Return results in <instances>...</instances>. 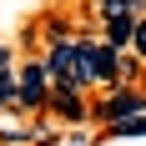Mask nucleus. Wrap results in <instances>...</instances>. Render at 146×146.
<instances>
[{
  "label": "nucleus",
  "mask_w": 146,
  "mask_h": 146,
  "mask_svg": "<svg viewBox=\"0 0 146 146\" xmlns=\"http://www.w3.org/2000/svg\"><path fill=\"white\" fill-rule=\"evenodd\" d=\"M15 96H20V76H15V71H0V111L15 106Z\"/></svg>",
  "instance_id": "8"
},
{
  "label": "nucleus",
  "mask_w": 146,
  "mask_h": 146,
  "mask_svg": "<svg viewBox=\"0 0 146 146\" xmlns=\"http://www.w3.org/2000/svg\"><path fill=\"white\" fill-rule=\"evenodd\" d=\"M141 111H146V91H136V86H111L101 101L91 106V121H101V126H116V121L141 116Z\"/></svg>",
  "instance_id": "2"
},
{
  "label": "nucleus",
  "mask_w": 146,
  "mask_h": 146,
  "mask_svg": "<svg viewBox=\"0 0 146 146\" xmlns=\"http://www.w3.org/2000/svg\"><path fill=\"white\" fill-rule=\"evenodd\" d=\"M131 56H141V60H146V15L131 25Z\"/></svg>",
  "instance_id": "10"
},
{
  "label": "nucleus",
  "mask_w": 146,
  "mask_h": 146,
  "mask_svg": "<svg viewBox=\"0 0 146 146\" xmlns=\"http://www.w3.org/2000/svg\"><path fill=\"white\" fill-rule=\"evenodd\" d=\"M76 86H121V50H111L106 40H76Z\"/></svg>",
  "instance_id": "1"
},
{
  "label": "nucleus",
  "mask_w": 146,
  "mask_h": 146,
  "mask_svg": "<svg viewBox=\"0 0 146 146\" xmlns=\"http://www.w3.org/2000/svg\"><path fill=\"white\" fill-rule=\"evenodd\" d=\"M40 60H45V71H50V86H76V40H50Z\"/></svg>",
  "instance_id": "4"
},
{
  "label": "nucleus",
  "mask_w": 146,
  "mask_h": 146,
  "mask_svg": "<svg viewBox=\"0 0 146 146\" xmlns=\"http://www.w3.org/2000/svg\"><path fill=\"white\" fill-rule=\"evenodd\" d=\"M111 136H146V111L141 116H126V121H116V126H106Z\"/></svg>",
  "instance_id": "9"
},
{
  "label": "nucleus",
  "mask_w": 146,
  "mask_h": 146,
  "mask_svg": "<svg viewBox=\"0 0 146 146\" xmlns=\"http://www.w3.org/2000/svg\"><path fill=\"white\" fill-rule=\"evenodd\" d=\"M50 116H66V121H91V106H86V91L76 86H50Z\"/></svg>",
  "instance_id": "5"
},
{
  "label": "nucleus",
  "mask_w": 146,
  "mask_h": 146,
  "mask_svg": "<svg viewBox=\"0 0 146 146\" xmlns=\"http://www.w3.org/2000/svg\"><path fill=\"white\" fill-rule=\"evenodd\" d=\"M15 76H20L15 106L20 111H45L50 106V71H45V60H25V66H15Z\"/></svg>",
  "instance_id": "3"
},
{
  "label": "nucleus",
  "mask_w": 146,
  "mask_h": 146,
  "mask_svg": "<svg viewBox=\"0 0 146 146\" xmlns=\"http://www.w3.org/2000/svg\"><path fill=\"white\" fill-rule=\"evenodd\" d=\"M0 71H15L10 66V45H0Z\"/></svg>",
  "instance_id": "11"
},
{
  "label": "nucleus",
  "mask_w": 146,
  "mask_h": 146,
  "mask_svg": "<svg viewBox=\"0 0 146 146\" xmlns=\"http://www.w3.org/2000/svg\"><path fill=\"white\" fill-rule=\"evenodd\" d=\"M96 15H101L106 25H111V20H141L146 0H96Z\"/></svg>",
  "instance_id": "6"
},
{
  "label": "nucleus",
  "mask_w": 146,
  "mask_h": 146,
  "mask_svg": "<svg viewBox=\"0 0 146 146\" xmlns=\"http://www.w3.org/2000/svg\"><path fill=\"white\" fill-rule=\"evenodd\" d=\"M131 25H136V20H111L101 40L111 45V50H131Z\"/></svg>",
  "instance_id": "7"
}]
</instances>
